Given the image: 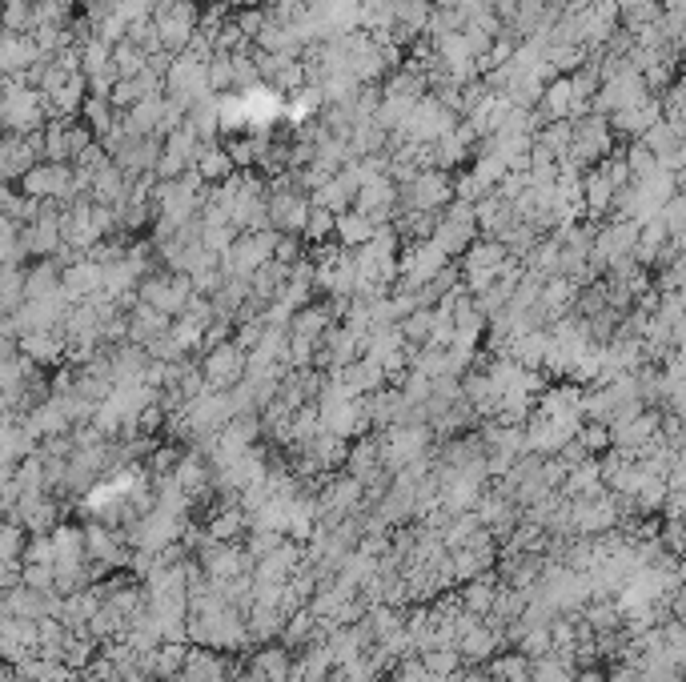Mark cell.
Returning <instances> with one entry per match:
<instances>
[{"label":"cell","mask_w":686,"mask_h":682,"mask_svg":"<svg viewBox=\"0 0 686 682\" xmlns=\"http://www.w3.org/2000/svg\"><path fill=\"white\" fill-rule=\"evenodd\" d=\"M582 189H586V213H590V217H602V213L614 205V197H618V189H614V181L602 173V165H594V169L582 177Z\"/></svg>","instance_id":"obj_27"},{"label":"cell","mask_w":686,"mask_h":682,"mask_svg":"<svg viewBox=\"0 0 686 682\" xmlns=\"http://www.w3.org/2000/svg\"><path fill=\"white\" fill-rule=\"evenodd\" d=\"M17 185L37 201H65L69 205L77 197V173H73V165H61V161H41Z\"/></svg>","instance_id":"obj_9"},{"label":"cell","mask_w":686,"mask_h":682,"mask_svg":"<svg viewBox=\"0 0 686 682\" xmlns=\"http://www.w3.org/2000/svg\"><path fill=\"white\" fill-rule=\"evenodd\" d=\"M113 69H117L121 77H141V73L149 69V57H145L141 45L121 41V45H113Z\"/></svg>","instance_id":"obj_31"},{"label":"cell","mask_w":686,"mask_h":682,"mask_svg":"<svg viewBox=\"0 0 686 682\" xmlns=\"http://www.w3.org/2000/svg\"><path fill=\"white\" fill-rule=\"evenodd\" d=\"M478 237H482V229H478L474 221H454V217L442 213V225H438V233H434V245H438L446 257H462Z\"/></svg>","instance_id":"obj_21"},{"label":"cell","mask_w":686,"mask_h":682,"mask_svg":"<svg viewBox=\"0 0 686 682\" xmlns=\"http://www.w3.org/2000/svg\"><path fill=\"white\" fill-rule=\"evenodd\" d=\"M610 145H614V129L606 117L590 113L582 121H574V145H570V161H578L582 169L586 165H598L610 157Z\"/></svg>","instance_id":"obj_12"},{"label":"cell","mask_w":686,"mask_h":682,"mask_svg":"<svg viewBox=\"0 0 686 682\" xmlns=\"http://www.w3.org/2000/svg\"><path fill=\"white\" fill-rule=\"evenodd\" d=\"M21 354L33 358L37 366H61L69 354V333L65 329H37L21 337Z\"/></svg>","instance_id":"obj_16"},{"label":"cell","mask_w":686,"mask_h":682,"mask_svg":"<svg viewBox=\"0 0 686 682\" xmlns=\"http://www.w3.org/2000/svg\"><path fill=\"white\" fill-rule=\"evenodd\" d=\"M329 325H333V313H329V305H325V301H321V305H305V309H297V313H293L289 337H293V341H309V346H317V350H321V341H325Z\"/></svg>","instance_id":"obj_19"},{"label":"cell","mask_w":686,"mask_h":682,"mask_svg":"<svg viewBox=\"0 0 686 682\" xmlns=\"http://www.w3.org/2000/svg\"><path fill=\"white\" fill-rule=\"evenodd\" d=\"M37 61H45V53H41L33 33H5V45H0V65H5V77H25Z\"/></svg>","instance_id":"obj_15"},{"label":"cell","mask_w":686,"mask_h":682,"mask_svg":"<svg viewBox=\"0 0 686 682\" xmlns=\"http://www.w3.org/2000/svg\"><path fill=\"white\" fill-rule=\"evenodd\" d=\"M113 65V45H105V41H89V45H81V73L85 77H97V73H105Z\"/></svg>","instance_id":"obj_35"},{"label":"cell","mask_w":686,"mask_h":682,"mask_svg":"<svg viewBox=\"0 0 686 682\" xmlns=\"http://www.w3.org/2000/svg\"><path fill=\"white\" fill-rule=\"evenodd\" d=\"M33 5H37V0H33Z\"/></svg>","instance_id":"obj_51"},{"label":"cell","mask_w":686,"mask_h":682,"mask_svg":"<svg viewBox=\"0 0 686 682\" xmlns=\"http://www.w3.org/2000/svg\"><path fill=\"white\" fill-rule=\"evenodd\" d=\"M245 510H225V514H217L213 518V526H209V534H213V542H229V538H237L241 530H245Z\"/></svg>","instance_id":"obj_43"},{"label":"cell","mask_w":686,"mask_h":682,"mask_svg":"<svg viewBox=\"0 0 686 682\" xmlns=\"http://www.w3.org/2000/svg\"><path fill=\"white\" fill-rule=\"evenodd\" d=\"M5 33H37V5L33 0H9Z\"/></svg>","instance_id":"obj_33"},{"label":"cell","mask_w":686,"mask_h":682,"mask_svg":"<svg viewBox=\"0 0 686 682\" xmlns=\"http://www.w3.org/2000/svg\"><path fill=\"white\" fill-rule=\"evenodd\" d=\"M149 358L153 362H169V366H177V362H189V354H185V346H181V341L173 337V329L169 333H161L157 341H149Z\"/></svg>","instance_id":"obj_37"},{"label":"cell","mask_w":686,"mask_h":682,"mask_svg":"<svg viewBox=\"0 0 686 682\" xmlns=\"http://www.w3.org/2000/svg\"><path fill=\"white\" fill-rule=\"evenodd\" d=\"M0 213H5V221H17V225H33L41 217V201L29 197L21 185H9L5 193H0Z\"/></svg>","instance_id":"obj_28"},{"label":"cell","mask_w":686,"mask_h":682,"mask_svg":"<svg viewBox=\"0 0 686 682\" xmlns=\"http://www.w3.org/2000/svg\"><path fill=\"white\" fill-rule=\"evenodd\" d=\"M277 241H281V233H277V229L241 233V237H237V245L221 257L225 277H253L261 265H269V261L277 257Z\"/></svg>","instance_id":"obj_5"},{"label":"cell","mask_w":686,"mask_h":682,"mask_svg":"<svg viewBox=\"0 0 686 682\" xmlns=\"http://www.w3.org/2000/svg\"><path fill=\"white\" fill-rule=\"evenodd\" d=\"M305 253H309V245H301V237L281 233V241H277V261H285V265L293 269L297 261H305Z\"/></svg>","instance_id":"obj_48"},{"label":"cell","mask_w":686,"mask_h":682,"mask_svg":"<svg viewBox=\"0 0 686 682\" xmlns=\"http://www.w3.org/2000/svg\"><path fill=\"white\" fill-rule=\"evenodd\" d=\"M29 301V269L25 265H5V277H0V309L17 313Z\"/></svg>","instance_id":"obj_29"},{"label":"cell","mask_w":686,"mask_h":682,"mask_svg":"<svg viewBox=\"0 0 686 682\" xmlns=\"http://www.w3.org/2000/svg\"><path fill=\"white\" fill-rule=\"evenodd\" d=\"M21 546H25V534H21V526H17V522H9V530H5V558H9V562H17Z\"/></svg>","instance_id":"obj_49"},{"label":"cell","mask_w":686,"mask_h":682,"mask_svg":"<svg viewBox=\"0 0 686 682\" xmlns=\"http://www.w3.org/2000/svg\"><path fill=\"white\" fill-rule=\"evenodd\" d=\"M514 253L498 241V237H478L466 253H462V261H458V269H462V285L474 293V297H482L498 277H502V269H506V261H510Z\"/></svg>","instance_id":"obj_3"},{"label":"cell","mask_w":686,"mask_h":682,"mask_svg":"<svg viewBox=\"0 0 686 682\" xmlns=\"http://www.w3.org/2000/svg\"><path fill=\"white\" fill-rule=\"evenodd\" d=\"M474 173H478V177H482V181H486L490 189H498V185L506 181L510 165H506V161H502L498 153H478V157H474Z\"/></svg>","instance_id":"obj_40"},{"label":"cell","mask_w":686,"mask_h":682,"mask_svg":"<svg viewBox=\"0 0 686 682\" xmlns=\"http://www.w3.org/2000/svg\"><path fill=\"white\" fill-rule=\"evenodd\" d=\"M237 229L233 225H205V233H201V241H205V249L209 253H217V257H225L233 245H237Z\"/></svg>","instance_id":"obj_41"},{"label":"cell","mask_w":686,"mask_h":682,"mask_svg":"<svg viewBox=\"0 0 686 682\" xmlns=\"http://www.w3.org/2000/svg\"><path fill=\"white\" fill-rule=\"evenodd\" d=\"M378 221L366 217L362 209H350V213H337V241L346 249H358V245H370L378 237Z\"/></svg>","instance_id":"obj_23"},{"label":"cell","mask_w":686,"mask_h":682,"mask_svg":"<svg viewBox=\"0 0 686 682\" xmlns=\"http://www.w3.org/2000/svg\"><path fill=\"white\" fill-rule=\"evenodd\" d=\"M149 93H145V81L141 77H121L117 81V89H113V105L117 109H133V105H141Z\"/></svg>","instance_id":"obj_44"},{"label":"cell","mask_w":686,"mask_h":682,"mask_svg":"<svg viewBox=\"0 0 686 682\" xmlns=\"http://www.w3.org/2000/svg\"><path fill=\"white\" fill-rule=\"evenodd\" d=\"M402 333H406V341H410L414 350L430 346V337H434V309H418V313H410V317L402 321Z\"/></svg>","instance_id":"obj_34"},{"label":"cell","mask_w":686,"mask_h":682,"mask_svg":"<svg viewBox=\"0 0 686 682\" xmlns=\"http://www.w3.org/2000/svg\"><path fill=\"white\" fill-rule=\"evenodd\" d=\"M333 237H337V213L313 205L309 225H305V241H309V245H321V241H333Z\"/></svg>","instance_id":"obj_36"},{"label":"cell","mask_w":686,"mask_h":682,"mask_svg":"<svg viewBox=\"0 0 686 682\" xmlns=\"http://www.w3.org/2000/svg\"><path fill=\"white\" fill-rule=\"evenodd\" d=\"M189 125L201 133V141H217V133H221V93H213L201 105H193L189 109Z\"/></svg>","instance_id":"obj_30"},{"label":"cell","mask_w":686,"mask_h":682,"mask_svg":"<svg viewBox=\"0 0 686 682\" xmlns=\"http://www.w3.org/2000/svg\"><path fill=\"white\" fill-rule=\"evenodd\" d=\"M0 117H5V133H37L49 125V97L33 89L25 77H5Z\"/></svg>","instance_id":"obj_2"},{"label":"cell","mask_w":686,"mask_h":682,"mask_svg":"<svg viewBox=\"0 0 686 682\" xmlns=\"http://www.w3.org/2000/svg\"><path fill=\"white\" fill-rule=\"evenodd\" d=\"M169 329H173V317L169 313H161V309H153L145 301L129 309V341H133V346H149V341H157Z\"/></svg>","instance_id":"obj_18"},{"label":"cell","mask_w":686,"mask_h":682,"mask_svg":"<svg viewBox=\"0 0 686 682\" xmlns=\"http://www.w3.org/2000/svg\"><path fill=\"white\" fill-rule=\"evenodd\" d=\"M73 125H77V117H69V121H49V125H45V161L73 165V157H77V149H73Z\"/></svg>","instance_id":"obj_26"},{"label":"cell","mask_w":686,"mask_h":682,"mask_svg":"<svg viewBox=\"0 0 686 682\" xmlns=\"http://www.w3.org/2000/svg\"><path fill=\"white\" fill-rule=\"evenodd\" d=\"M209 85H213V93L233 89V57H213L209 61Z\"/></svg>","instance_id":"obj_47"},{"label":"cell","mask_w":686,"mask_h":682,"mask_svg":"<svg viewBox=\"0 0 686 682\" xmlns=\"http://www.w3.org/2000/svg\"><path fill=\"white\" fill-rule=\"evenodd\" d=\"M41 161H45V129H37V133H5V141H0V177L5 181H21Z\"/></svg>","instance_id":"obj_10"},{"label":"cell","mask_w":686,"mask_h":682,"mask_svg":"<svg viewBox=\"0 0 686 682\" xmlns=\"http://www.w3.org/2000/svg\"><path fill=\"white\" fill-rule=\"evenodd\" d=\"M129 249H133V241H125V237H117V233H113V237H105L101 245H93V253H89V257H93L97 265H117V261H125V257H129Z\"/></svg>","instance_id":"obj_42"},{"label":"cell","mask_w":686,"mask_h":682,"mask_svg":"<svg viewBox=\"0 0 686 682\" xmlns=\"http://www.w3.org/2000/svg\"><path fill=\"white\" fill-rule=\"evenodd\" d=\"M257 85H265L257 57H253V53H241V57H233V89H257Z\"/></svg>","instance_id":"obj_38"},{"label":"cell","mask_w":686,"mask_h":682,"mask_svg":"<svg viewBox=\"0 0 686 682\" xmlns=\"http://www.w3.org/2000/svg\"><path fill=\"white\" fill-rule=\"evenodd\" d=\"M165 97L177 101V105H185V109H193V105H201L205 97H213L209 65L193 61L189 53H177V61H173V69H169V81H165Z\"/></svg>","instance_id":"obj_8"},{"label":"cell","mask_w":686,"mask_h":682,"mask_svg":"<svg viewBox=\"0 0 686 682\" xmlns=\"http://www.w3.org/2000/svg\"><path fill=\"white\" fill-rule=\"evenodd\" d=\"M538 113L546 117V125L550 121H570V113H574V81L570 77H554L546 85V97H542Z\"/></svg>","instance_id":"obj_24"},{"label":"cell","mask_w":686,"mask_h":682,"mask_svg":"<svg viewBox=\"0 0 686 682\" xmlns=\"http://www.w3.org/2000/svg\"><path fill=\"white\" fill-rule=\"evenodd\" d=\"M105 293V265H97L93 257H81L73 265H65V297L73 305L89 301V297H101Z\"/></svg>","instance_id":"obj_14"},{"label":"cell","mask_w":686,"mask_h":682,"mask_svg":"<svg viewBox=\"0 0 686 682\" xmlns=\"http://www.w3.org/2000/svg\"><path fill=\"white\" fill-rule=\"evenodd\" d=\"M446 265H450V257H446L434 241H406V245H402V277H398V285H402V289H422V285H430Z\"/></svg>","instance_id":"obj_11"},{"label":"cell","mask_w":686,"mask_h":682,"mask_svg":"<svg viewBox=\"0 0 686 682\" xmlns=\"http://www.w3.org/2000/svg\"><path fill=\"white\" fill-rule=\"evenodd\" d=\"M141 301L145 305H153V309H161V313H169V317H181L185 313V305L197 297V289H193V277L189 273H173V269H157L153 277H145L141 281Z\"/></svg>","instance_id":"obj_6"},{"label":"cell","mask_w":686,"mask_h":682,"mask_svg":"<svg viewBox=\"0 0 686 682\" xmlns=\"http://www.w3.org/2000/svg\"><path fill=\"white\" fill-rule=\"evenodd\" d=\"M454 201V177L446 169H426L410 185H398V213H434Z\"/></svg>","instance_id":"obj_4"},{"label":"cell","mask_w":686,"mask_h":682,"mask_svg":"<svg viewBox=\"0 0 686 682\" xmlns=\"http://www.w3.org/2000/svg\"><path fill=\"white\" fill-rule=\"evenodd\" d=\"M201 370H205V382H209V390H221V394H229V390H237V386L245 382V374H249V354L237 346V341H221V346L205 350V358H201Z\"/></svg>","instance_id":"obj_7"},{"label":"cell","mask_w":686,"mask_h":682,"mask_svg":"<svg viewBox=\"0 0 686 682\" xmlns=\"http://www.w3.org/2000/svg\"><path fill=\"white\" fill-rule=\"evenodd\" d=\"M193 169L205 177V185H221V181H229V177L237 173V165H233V157H229V145H221V141H205Z\"/></svg>","instance_id":"obj_22"},{"label":"cell","mask_w":686,"mask_h":682,"mask_svg":"<svg viewBox=\"0 0 686 682\" xmlns=\"http://www.w3.org/2000/svg\"><path fill=\"white\" fill-rule=\"evenodd\" d=\"M366 217H374L378 225H390L398 217V181L394 177H370L358 193V205Z\"/></svg>","instance_id":"obj_13"},{"label":"cell","mask_w":686,"mask_h":682,"mask_svg":"<svg viewBox=\"0 0 686 682\" xmlns=\"http://www.w3.org/2000/svg\"><path fill=\"white\" fill-rule=\"evenodd\" d=\"M514 221H518V209H514V201H506L498 189H494L486 201H478V229H482V237H502Z\"/></svg>","instance_id":"obj_20"},{"label":"cell","mask_w":686,"mask_h":682,"mask_svg":"<svg viewBox=\"0 0 686 682\" xmlns=\"http://www.w3.org/2000/svg\"><path fill=\"white\" fill-rule=\"evenodd\" d=\"M189 5H201V0H189Z\"/></svg>","instance_id":"obj_50"},{"label":"cell","mask_w":686,"mask_h":682,"mask_svg":"<svg viewBox=\"0 0 686 682\" xmlns=\"http://www.w3.org/2000/svg\"><path fill=\"white\" fill-rule=\"evenodd\" d=\"M233 21H237V29H241L249 41H257V37L265 33V25H269L265 9H237V13H233Z\"/></svg>","instance_id":"obj_46"},{"label":"cell","mask_w":686,"mask_h":682,"mask_svg":"<svg viewBox=\"0 0 686 682\" xmlns=\"http://www.w3.org/2000/svg\"><path fill=\"white\" fill-rule=\"evenodd\" d=\"M358 29H366L378 45H394L390 33L398 29V0H358Z\"/></svg>","instance_id":"obj_17"},{"label":"cell","mask_w":686,"mask_h":682,"mask_svg":"<svg viewBox=\"0 0 686 682\" xmlns=\"http://www.w3.org/2000/svg\"><path fill=\"white\" fill-rule=\"evenodd\" d=\"M538 145H546L558 161L570 157V145H574V121H550L542 133H538Z\"/></svg>","instance_id":"obj_32"},{"label":"cell","mask_w":686,"mask_h":682,"mask_svg":"<svg viewBox=\"0 0 686 682\" xmlns=\"http://www.w3.org/2000/svg\"><path fill=\"white\" fill-rule=\"evenodd\" d=\"M309 213H313V197L297 185V173H293V169L269 177V225H273L277 233L305 237Z\"/></svg>","instance_id":"obj_1"},{"label":"cell","mask_w":686,"mask_h":682,"mask_svg":"<svg viewBox=\"0 0 686 682\" xmlns=\"http://www.w3.org/2000/svg\"><path fill=\"white\" fill-rule=\"evenodd\" d=\"M81 121L93 129L97 141H105V137L117 133V125H121V109H117L113 101H105V97H89L85 109H81Z\"/></svg>","instance_id":"obj_25"},{"label":"cell","mask_w":686,"mask_h":682,"mask_svg":"<svg viewBox=\"0 0 686 682\" xmlns=\"http://www.w3.org/2000/svg\"><path fill=\"white\" fill-rule=\"evenodd\" d=\"M265 317H257V321H241L237 325V333H233V341H237V346L245 350V354H253L257 346H261V337H265Z\"/></svg>","instance_id":"obj_45"},{"label":"cell","mask_w":686,"mask_h":682,"mask_svg":"<svg viewBox=\"0 0 686 682\" xmlns=\"http://www.w3.org/2000/svg\"><path fill=\"white\" fill-rule=\"evenodd\" d=\"M490 193H494V189H490V185H486V181H482L474 169L454 177V197H458V201H470V205H478V201H486Z\"/></svg>","instance_id":"obj_39"}]
</instances>
